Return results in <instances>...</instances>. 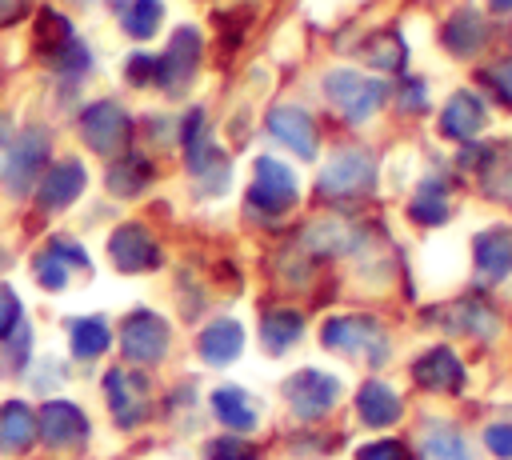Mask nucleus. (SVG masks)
I'll return each mask as SVG.
<instances>
[{
  "instance_id": "obj_43",
  "label": "nucleus",
  "mask_w": 512,
  "mask_h": 460,
  "mask_svg": "<svg viewBox=\"0 0 512 460\" xmlns=\"http://www.w3.org/2000/svg\"><path fill=\"white\" fill-rule=\"evenodd\" d=\"M20 4H24V0H0V20H12V16L20 12Z\"/></svg>"
},
{
  "instance_id": "obj_5",
  "label": "nucleus",
  "mask_w": 512,
  "mask_h": 460,
  "mask_svg": "<svg viewBox=\"0 0 512 460\" xmlns=\"http://www.w3.org/2000/svg\"><path fill=\"white\" fill-rule=\"evenodd\" d=\"M248 204L264 216H280L284 208L296 204V176L272 160V156H260L256 168H252V188H248Z\"/></svg>"
},
{
  "instance_id": "obj_34",
  "label": "nucleus",
  "mask_w": 512,
  "mask_h": 460,
  "mask_svg": "<svg viewBox=\"0 0 512 460\" xmlns=\"http://www.w3.org/2000/svg\"><path fill=\"white\" fill-rule=\"evenodd\" d=\"M8 336H12V340H8V348L0 352V372H20V368H24V360H28V344H32L28 324L20 320V324H16Z\"/></svg>"
},
{
  "instance_id": "obj_13",
  "label": "nucleus",
  "mask_w": 512,
  "mask_h": 460,
  "mask_svg": "<svg viewBox=\"0 0 512 460\" xmlns=\"http://www.w3.org/2000/svg\"><path fill=\"white\" fill-rule=\"evenodd\" d=\"M84 180H88V172H84L80 160H60V164H52V168L36 180V204L48 208V212L68 208V204L84 192Z\"/></svg>"
},
{
  "instance_id": "obj_30",
  "label": "nucleus",
  "mask_w": 512,
  "mask_h": 460,
  "mask_svg": "<svg viewBox=\"0 0 512 460\" xmlns=\"http://www.w3.org/2000/svg\"><path fill=\"white\" fill-rule=\"evenodd\" d=\"M448 312H456V316H444L456 332H468V336H480V340H488V336L496 332V316H492L484 304H476V300H460V304L448 308Z\"/></svg>"
},
{
  "instance_id": "obj_8",
  "label": "nucleus",
  "mask_w": 512,
  "mask_h": 460,
  "mask_svg": "<svg viewBox=\"0 0 512 460\" xmlns=\"http://www.w3.org/2000/svg\"><path fill=\"white\" fill-rule=\"evenodd\" d=\"M200 68V32L196 28H176L172 44L164 56H156V80L168 88V92H180Z\"/></svg>"
},
{
  "instance_id": "obj_20",
  "label": "nucleus",
  "mask_w": 512,
  "mask_h": 460,
  "mask_svg": "<svg viewBox=\"0 0 512 460\" xmlns=\"http://www.w3.org/2000/svg\"><path fill=\"white\" fill-rule=\"evenodd\" d=\"M244 348V328L236 320H212L204 332H200V356L208 364H232Z\"/></svg>"
},
{
  "instance_id": "obj_18",
  "label": "nucleus",
  "mask_w": 512,
  "mask_h": 460,
  "mask_svg": "<svg viewBox=\"0 0 512 460\" xmlns=\"http://www.w3.org/2000/svg\"><path fill=\"white\" fill-rule=\"evenodd\" d=\"M356 240H360L356 228L336 220V216H324V220L308 224V232H304V248L316 252V256H344V252L356 248Z\"/></svg>"
},
{
  "instance_id": "obj_15",
  "label": "nucleus",
  "mask_w": 512,
  "mask_h": 460,
  "mask_svg": "<svg viewBox=\"0 0 512 460\" xmlns=\"http://www.w3.org/2000/svg\"><path fill=\"white\" fill-rule=\"evenodd\" d=\"M472 256H476V272L484 280H504L512 272V228L508 224L484 228L472 240Z\"/></svg>"
},
{
  "instance_id": "obj_26",
  "label": "nucleus",
  "mask_w": 512,
  "mask_h": 460,
  "mask_svg": "<svg viewBox=\"0 0 512 460\" xmlns=\"http://www.w3.org/2000/svg\"><path fill=\"white\" fill-rule=\"evenodd\" d=\"M116 16H120V24H124L128 36L148 40L160 28L164 8H160V0H116Z\"/></svg>"
},
{
  "instance_id": "obj_44",
  "label": "nucleus",
  "mask_w": 512,
  "mask_h": 460,
  "mask_svg": "<svg viewBox=\"0 0 512 460\" xmlns=\"http://www.w3.org/2000/svg\"><path fill=\"white\" fill-rule=\"evenodd\" d=\"M492 8H496V12H508V8H512V0H492Z\"/></svg>"
},
{
  "instance_id": "obj_28",
  "label": "nucleus",
  "mask_w": 512,
  "mask_h": 460,
  "mask_svg": "<svg viewBox=\"0 0 512 460\" xmlns=\"http://www.w3.org/2000/svg\"><path fill=\"white\" fill-rule=\"evenodd\" d=\"M68 332H72V356H80V360H96L112 344L108 324L100 316H80V320H72Z\"/></svg>"
},
{
  "instance_id": "obj_12",
  "label": "nucleus",
  "mask_w": 512,
  "mask_h": 460,
  "mask_svg": "<svg viewBox=\"0 0 512 460\" xmlns=\"http://www.w3.org/2000/svg\"><path fill=\"white\" fill-rule=\"evenodd\" d=\"M268 132H272L284 148H292L300 160H312V156H316V124H312V116H308L304 108H296V104L272 108V112H268Z\"/></svg>"
},
{
  "instance_id": "obj_22",
  "label": "nucleus",
  "mask_w": 512,
  "mask_h": 460,
  "mask_svg": "<svg viewBox=\"0 0 512 460\" xmlns=\"http://www.w3.org/2000/svg\"><path fill=\"white\" fill-rule=\"evenodd\" d=\"M420 456H424V460H472L464 432H460L456 424H448V420H432V424L424 428V436H420Z\"/></svg>"
},
{
  "instance_id": "obj_29",
  "label": "nucleus",
  "mask_w": 512,
  "mask_h": 460,
  "mask_svg": "<svg viewBox=\"0 0 512 460\" xmlns=\"http://www.w3.org/2000/svg\"><path fill=\"white\" fill-rule=\"evenodd\" d=\"M412 220H420V224H444L448 220V188H444V180L436 176V180H424V188L416 192V200H412Z\"/></svg>"
},
{
  "instance_id": "obj_11",
  "label": "nucleus",
  "mask_w": 512,
  "mask_h": 460,
  "mask_svg": "<svg viewBox=\"0 0 512 460\" xmlns=\"http://www.w3.org/2000/svg\"><path fill=\"white\" fill-rule=\"evenodd\" d=\"M104 396H108V408L120 428H132L144 420V408H148L144 376H132L128 368H112V372H104Z\"/></svg>"
},
{
  "instance_id": "obj_10",
  "label": "nucleus",
  "mask_w": 512,
  "mask_h": 460,
  "mask_svg": "<svg viewBox=\"0 0 512 460\" xmlns=\"http://www.w3.org/2000/svg\"><path fill=\"white\" fill-rule=\"evenodd\" d=\"M108 260L120 268V272H144V268H156L160 264V244L148 228L140 224H120L112 236H108Z\"/></svg>"
},
{
  "instance_id": "obj_37",
  "label": "nucleus",
  "mask_w": 512,
  "mask_h": 460,
  "mask_svg": "<svg viewBox=\"0 0 512 460\" xmlns=\"http://www.w3.org/2000/svg\"><path fill=\"white\" fill-rule=\"evenodd\" d=\"M484 444H488V452H496L500 460H512V424H488V428H484Z\"/></svg>"
},
{
  "instance_id": "obj_41",
  "label": "nucleus",
  "mask_w": 512,
  "mask_h": 460,
  "mask_svg": "<svg viewBox=\"0 0 512 460\" xmlns=\"http://www.w3.org/2000/svg\"><path fill=\"white\" fill-rule=\"evenodd\" d=\"M8 152H12V128L0 120V176L8 172Z\"/></svg>"
},
{
  "instance_id": "obj_7",
  "label": "nucleus",
  "mask_w": 512,
  "mask_h": 460,
  "mask_svg": "<svg viewBox=\"0 0 512 460\" xmlns=\"http://www.w3.org/2000/svg\"><path fill=\"white\" fill-rule=\"evenodd\" d=\"M120 352L132 364H156L168 352V320L148 308L132 312L120 328Z\"/></svg>"
},
{
  "instance_id": "obj_32",
  "label": "nucleus",
  "mask_w": 512,
  "mask_h": 460,
  "mask_svg": "<svg viewBox=\"0 0 512 460\" xmlns=\"http://www.w3.org/2000/svg\"><path fill=\"white\" fill-rule=\"evenodd\" d=\"M36 36H40V48H44V56H56V52H60V48L72 40V28H68V20H64L60 12H40Z\"/></svg>"
},
{
  "instance_id": "obj_27",
  "label": "nucleus",
  "mask_w": 512,
  "mask_h": 460,
  "mask_svg": "<svg viewBox=\"0 0 512 460\" xmlns=\"http://www.w3.org/2000/svg\"><path fill=\"white\" fill-rule=\"evenodd\" d=\"M444 44H448L456 56H472V52L484 44V20H480L472 8L456 12V16L444 24Z\"/></svg>"
},
{
  "instance_id": "obj_24",
  "label": "nucleus",
  "mask_w": 512,
  "mask_h": 460,
  "mask_svg": "<svg viewBox=\"0 0 512 460\" xmlns=\"http://www.w3.org/2000/svg\"><path fill=\"white\" fill-rule=\"evenodd\" d=\"M300 332H304V316L292 312V308H276V312H268V316L260 320V340H264V348H268L272 356L288 352V348L300 340Z\"/></svg>"
},
{
  "instance_id": "obj_38",
  "label": "nucleus",
  "mask_w": 512,
  "mask_h": 460,
  "mask_svg": "<svg viewBox=\"0 0 512 460\" xmlns=\"http://www.w3.org/2000/svg\"><path fill=\"white\" fill-rule=\"evenodd\" d=\"M356 460H404V444L400 440H372L356 452Z\"/></svg>"
},
{
  "instance_id": "obj_36",
  "label": "nucleus",
  "mask_w": 512,
  "mask_h": 460,
  "mask_svg": "<svg viewBox=\"0 0 512 460\" xmlns=\"http://www.w3.org/2000/svg\"><path fill=\"white\" fill-rule=\"evenodd\" d=\"M48 252H56L68 268H80V272H88V252L80 248V244H72V240H60V236H52L48 240Z\"/></svg>"
},
{
  "instance_id": "obj_16",
  "label": "nucleus",
  "mask_w": 512,
  "mask_h": 460,
  "mask_svg": "<svg viewBox=\"0 0 512 460\" xmlns=\"http://www.w3.org/2000/svg\"><path fill=\"white\" fill-rule=\"evenodd\" d=\"M412 376L420 388H432V392H456L464 384V364L456 360L452 348H428L416 364H412Z\"/></svg>"
},
{
  "instance_id": "obj_25",
  "label": "nucleus",
  "mask_w": 512,
  "mask_h": 460,
  "mask_svg": "<svg viewBox=\"0 0 512 460\" xmlns=\"http://www.w3.org/2000/svg\"><path fill=\"white\" fill-rule=\"evenodd\" d=\"M148 180H152V164L144 156L120 152L108 168V192H116V196H136V192L148 188Z\"/></svg>"
},
{
  "instance_id": "obj_21",
  "label": "nucleus",
  "mask_w": 512,
  "mask_h": 460,
  "mask_svg": "<svg viewBox=\"0 0 512 460\" xmlns=\"http://www.w3.org/2000/svg\"><path fill=\"white\" fill-rule=\"evenodd\" d=\"M36 440V416L24 400L0 404V452H24Z\"/></svg>"
},
{
  "instance_id": "obj_3",
  "label": "nucleus",
  "mask_w": 512,
  "mask_h": 460,
  "mask_svg": "<svg viewBox=\"0 0 512 460\" xmlns=\"http://www.w3.org/2000/svg\"><path fill=\"white\" fill-rule=\"evenodd\" d=\"M376 180V160L368 148H344L320 168V192L324 196H360Z\"/></svg>"
},
{
  "instance_id": "obj_40",
  "label": "nucleus",
  "mask_w": 512,
  "mask_h": 460,
  "mask_svg": "<svg viewBox=\"0 0 512 460\" xmlns=\"http://www.w3.org/2000/svg\"><path fill=\"white\" fill-rule=\"evenodd\" d=\"M128 80H132V84H148V80H156V56L136 52V56L128 60Z\"/></svg>"
},
{
  "instance_id": "obj_31",
  "label": "nucleus",
  "mask_w": 512,
  "mask_h": 460,
  "mask_svg": "<svg viewBox=\"0 0 512 460\" xmlns=\"http://www.w3.org/2000/svg\"><path fill=\"white\" fill-rule=\"evenodd\" d=\"M364 52H368V60H372L376 68H384V72H400V68H404V40H400L396 32L372 36Z\"/></svg>"
},
{
  "instance_id": "obj_2",
  "label": "nucleus",
  "mask_w": 512,
  "mask_h": 460,
  "mask_svg": "<svg viewBox=\"0 0 512 460\" xmlns=\"http://www.w3.org/2000/svg\"><path fill=\"white\" fill-rule=\"evenodd\" d=\"M128 132H132V120L112 100H96L80 112V136L100 156H120L128 148Z\"/></svg>"
},
{
  "instance_id": "obj_6",
  "label": "nucleus",
  "mask_w": 512,
  "mask_h": 460,
  "mask_svg": "<svg viewBox=\"0 0 512 460\" xmlns=\"http://www.w3.org/2000/svg\"><path fill=\"white\" fill-rule=\"evenodd\" d=\"M336 396H340V380L320 372V368H300V372H292L284 380V400L304 420H320L336 404Z\"/></svg>"
},
{
  "instance_id": "obj_23",
  "label": "nucleus",
  "mask_w": 512,
  "mask_h": 460,
  "mask_svg": "<svg viewBox=\"0 0 512 460\" xmlns=\"http://www.w3.org/2000/svg\"><path fill=\"white\" fill-rule=\"evenodd\" d=\"M212 416L220 420V424H228V428H236V432H252L256 428V404H252V396L248 392H240V388H216L212 392Z\"/></svg>"
},
{
  "instance_id": "obj_17",
  "label": "nucleus",
  "mask_w": 512,
  "mask_h": 460,
  "mask_svg": "<svg viewBox=\"0 0 512 460\" xmlns=\"http://www.w3.org/2000/svg\"><path fill=\"white\" fill-rule=\"evenodd\" d=\"M484 120H488L484 116V104L472 92H456L444 104V112H440V132L452 136V140H472L484 128Z\"/></svg>"
},
{
  "instance_id": "obj_35",
  "label": "nucleus",
  "mask_w": 512,
  "mask_h": 460,
  "mask_svg": "<svg viewBox=\"0 0 512 460\" xmlns=\"http://www.w3.org/2000/svg\"><path fill=\"white\" fill-rule=\"evenodd\" d=\"M204 460H256V448L240 436H216V440H208Z\"/></svg>"
},
{
  "instance_id": "obj_14",
  "label": "nucleus",
  "mask_w": 512,
  "mask_h": 460,
  "mask_svg": "<svg viewBox=\"0 0 512 460\" xmlns=\"http://www.w3.org/2000/svg\"><path fill=\"white\" fill-rule=\"evenodd\" d=\"M40 436L48 448H72V444H84L88 436V420L76 404L68 400H48L44 412H40Z\"/></svg>"
},
{
  "instance_id": "obj_4",
  "label": "nucleus",
  "mask_w": 512,
  "mask_h": 460,
  "mask_svg": "<svg viewBox=\"0 0 512 460\" xmlns=\"http://www.w3.org/2000/svg\"><path fill=\"white\" fill-rule=\"evenodd\" d=\"M324 88H328V100H332L352 124L368 120V116L384 104V96H388V88H384L380 80H368V76H360V72H328Z\"/></svg>"
},
{
  "instance_id": "obj_9",
  "label": "nucleus",
  "mask_w": 512,
  "mask_h": 460,
  "mask_svg": "<svg viewBox=\"0 0 512 460\" xmlns=\"http://www.w3.org/2000/svg\"><path fill=\"white\" fill-rule=\"evenodd\" d=\"M48 160V132L44 128H24L20 136H12V152H8V188L12 192H28L40 180V168Z\"/></svg>"
},
{
  "instance_id": "obj_33",
  "label": "nucleus",
  "mask_w": 512,
  "mask_h": 460,
  "mask_svg": "<svg viewBox=\"0 0 512 460\" xmlns=\"http://www.w3.org/2000/svg\"><path fill=\"white\" fill-rule=\"evenodd\" d=\"M32 272H36V280H40V288H52V292H60L64 284H68V264L56 256V252H40L36 256V264H32Z\"/></svg>"
},
{
  "instance_id": "obj_42",
  "label": "nucleus",
  "mask_w": 512,
  "mask_h": 460,
  "mask_svg": "<svg viewBox=\"0 0 512 460\" xmlns=\"http://www.w3.org/2000/svg\"><path fill=\"white\" fill-rule=\"evenodd\" d=\"M420 88H424L420 80H412V84H408V96H404V104H408V108H420V100H424V92H420Z\"/></svg>"
},
{
  "instance_id": "obj_39",
  "label": "nucleus",
  "mask_w": 512,
  "mask_h": 460,
  "mask_svg": "<svg viewBox=\"0 0 512 460\" xmlns=\"http://www.w3.org/2000/svg\"><path fill=\"white\" fill-rule=\"evenodd\" d=\"M20 324V300L8 284H0V336H8Z\"/></svg>"
},
{
  "instance_id": "obj_1",
  "label": "nucleus",
  "mask_w": 512,
  "mask_h": 460,
  "mask_svg": "<svg viewBox=\"0 0 512 460\" xmlns=\"http://www.w3.org/2000/svg\"><path fill=\"white\" fill-rule=\"evenodd\" d=\"M324 348L344 352V356H368L372 364L388 360V336L372 316H332L320 332Z\"/></svg>"
},
{
  "instance_id": "obj_19",
  "label": "nucleus",
  "mask_w": 512,
  "mask_h": 460,
  "mask_svg": "<svg viewBox=\"0 0 512 460\" xmlns=\"http://www.w3.org/2000/svg\"><path fill=\"white\" fill-rule=\"evenodd\" d=\"M356 408H360V420L368 428H388L400 420V396L384 384V380H368L360 392H356Z\"/></svg>"
}]
</instances>
